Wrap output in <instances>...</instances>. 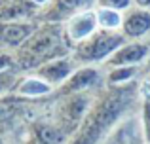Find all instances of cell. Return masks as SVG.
Masks as SVG:
<instances>
[{"mask_svg": "<svg viewBox=\"0 0 150 144\" xmlns=\"http://www.w3.org/2000/svg\"><path fill=\"white\" fill-rule=\"evenodd\" d=\"M50 91H51V85L46 80H40V78H29L17 89L19 95H25V97H40V95H48Z\"/></svg>", "mask_w": 150, "mask_h": 144, "instance_id": "obj_11", "label": "cell"}, {"mask_svg": "<svg viewBox=\"0 0 150 144\" xmlns=\"http://www.w3.org/2000/svg\"><path fill=\"white\" fill-rule=\"evenodd\" d=\"M10 81H11L10 76H6V74H0V93H2L4 89L10 87Z\"/></svg>", "mask_w": 150, "mask_h": 144, "instance_id": "obj_16", "label": "cell"}, {"mask_svg": "<svg viewBox=\"0 0 150 144\" xmlns=\"http://www.w3.org/2000/svg\"><path fill=\"white\" fill-rule=\"evenodd\" d=\"M70 72H72V63H70L69 59H55V61H51L50 65L42 67L40 70H38V76L51 85V84H61V81H65L67 78L70 76Z\"/></svg>", "mask_w": 150, "mask_h": 144, "instance_id": "obj_8", "label": "cell"}, {"mask_svg": "<svg viewBox=\"0 0 150 144\" xmlns=\"http://www.w3.org/2000/svg\"><path fill=\"white\" fill-rule=\"evenodd\" d=\"M133 6L143 8V10H150V0H133Z\"/></svg>", "mask_w": 150, "mask_h": 144, "instance_id": "obj_17", "label": "cell"}, {"mask_svg": "<svg viewBox=\"0 0 150 144\" xmlns=\"http://www.w3.org/2000/svg\"><path fill=\"white\" fill-rule=\"evenodd\" d=\"M33 32H34V27L33 25H23V23L21 25H4V27H0V38H2L4 42H8V44H11V46L21 44V42L27 40Z\"/></svg>", "mask_w": 150, "mask_h": 144, "instance_id": "obj_9", "label": "cell"}, {"mask_svg": "<svg viewBox=\"0 0 150 144\" xmlns=\"http://www.w3.org/2000/svg\"><path fill=\"white\" fill-rule=\"evenodd\" d=\"M97 25L101 27V30H116L122 29L124 23V13L118 10H110V8H97Z\"/></svg>", "mask_w": 150, "mask_h": 144, "instance_id": "obj_10", "label": "cell"}, {"mask_svg": "<svg viewBox=\"0 0 150 144\" xmlns=\"http://www.w3.org/2000/svg\"><path fill=\"white\" fill-rule=\"evenodd\" d=\"M97 13L95 10H86L72 15L67 23V36L72 42L80 44L86 38H89L93 32H97Z\"/></svg>", "mask_w": 150, "mask_h": 144, "instance_id": "obj_4", "label": "cell"}, {"mask_svg": "<svg viewBox=\"0 0 150 144\" xmlns=\"http://www.w3.org/2000/svg\"><path fill=\"white\" fill-rule=\"evenodd\" d=\"M150 32V10L143 8H129L124 11V23H122V34L125 38H143Z\"/></svg>", "mask_w": 150, "mask_h": 144, "instance_id": "obj_5", "label": "cell"}, {"mask_svg": "<svg viewBox=\"0 0 150 144\" xmlns=\"http://www.w3.org/2000/svg\"><path fill=\"white\" fill-rule=\"evenodd\" d=\"M36 135L42 144H61L65 140V133L61 129H55V127H50V125H40Z\"/></svg>", "mask_w": 150, "mask_h": 144, "instance_id": "obj_13", "label": "cell"}, {"mask_svg": "<svg viewBox=\"0 0 150 144\" xmlns=\"http://www.w3.org/2000/svg\"><path fill=\"white\" fill-rule=\"evenodd\" d=\"M150 57V46L143 44V42H133V44H124L120 49L112 53L106 61L108 67H135L141 61Z\"/></svg>", "mask_w": 150, "mask_h": 144, "instance_id": "obj_3", "label": "cell"}, {"mask_svg": "<svg viewBox=\"0 0 150 144\" xmlns=\"http://www.w3.org/2000/svg\"><path fill=\"white\" fill-rule=\"evenodd\" d=\"M101 80V74L95 68H82L76 74L67 80V84L63 85V93H82L86 91L88 87L95 85L97 81Z\"/></svg>", "mask_w": 150, "mask_h": 144, "instance_id": "obj_6", "label": "cell"}, {"mask_svg": "<svg viewBox=\"0 0 150 144\" xmlns=\"http://www.w3.org/2000/svg\"><path fill=\"white\" fill-rule=\"evenodd\" d=\"M135 67H118V68H112L108 76V81L110 84H127L133 76H135Z\"/></svg>", "mask_w": 150, "mask_h": 144, "instance_id": "obj_14", "label": "cell"}, {"mask_svg": "<svg viewBox=\"0 0 150 144\" xmlns=\"http://www.w3.org/2000/svg\"><path fill=\"white\" fill-rule=\"evenodd\" d=\"M148 70H150V57H148Z\"/></svg>", "mask_w": 150, "mask_h": 144, "instance_id": "obj_20", "label": "cell"}, {"mask_svg": "<svg viewBox=\"0 0 150 144\" xmlns=\"http://www.w3.org/2000/svg\"><path fill=\"white\" fill-rule=\"evenodd\" d=\"M8 65H10V59H8L6 55H0V70H2V68H6Z\"/></svg>", "mask_w": 150, "mask_h": 144, "instance_id": "obj_18", "label": "cell"}, {"mask_svg": "<svg viewBox=\"0 0 150 144\" xmlns=\"http://www.w3.org/2000/svg\"><path fill=\"white\" fill-rule=\"evenodd\" d=\"M97 8H110L124 13L129 8H133V0H97Z\"/></svg>", "mask_w": 150, "mask_h": 144, "instance_id": "obj_15", "label": "cell"}, {"mask_svg": "<svg viewBox=\"0 0 150 144\" xmlns=\"http://www.w3.org/2000/svg\"><path fill=\"white\" fill-rule=\"evenodd\" d=\"M133 97H135L133 85H125V87L110 91L93 108H89L82 131L74 144H97L103 135H106L108 127H112L114 122L122 118V114L129 108Z\"/></svg>", "mask_w": 150, "mask_h": 144, "instance_id": "obj_1", "label": "cell"}, {"mask_svg": "<svg viewBox=\"0 0 150 144\" xmlns=\"http://www.w3.org/2000/svg\"><path fill=\"white\" fill-rule=\"evenodd\" d=\"M93 4H97V0H57V10L63 15H76L80 11L91 10Z\"/></svg>", "mask_w": 150, "mask_h": 144, "instance_id": "obj_12", "label": "cell"}, {"mask_svg": "<svg viewBox=\"0 0 150 144\" xmlns=\"http://www.w3.org/2000/svg\"><path fill=\"white\" fill-rule=\"evenodd\" d=\"M34 2H36V4H46L48 0H34Z\"/></svg>", "mask_w": 150, "mask_h": 144, "instance_id": "obj_19", "label": "cell"}, {"mask_svg": "<svg viewBox=\"0 0 150 144\" xmlns=\"http://www.w3.org/2000/svg\"><path fill=\"white\" fill-rule=\"evenodd\" d=\"M108 144H146V138H144L139 123L135 119H127L122 127L114 131Z\"/></svg>", "mask_w": 150, "mask_h": 144, "instance_id": "obj_7", "label": "cell"}, {"mask_svg": "<svg viewBox=\"0 0 150 144\" xmlns=\"http://www.w3.org/2000/svg\"><path fill=\"white\" fill-rule=\"evenodd\" d=\"M124 44H125L124 34L112 32V30H99L76 46V57L86 61V63L108 61V57Z\"/></svg>", "mask_w": 150, "mask_h": 144, "instance_id": "obj_2", "label": "cell"}]
</instances>
